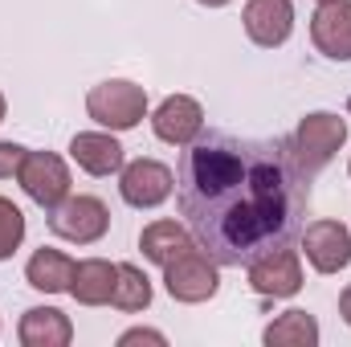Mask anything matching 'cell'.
<instances>
[{
  "instance_id": "cell-1",
  "label": "cell",
  "mask_w": 351,
  "mask_h": 347,
  "mask_svg": "<svg viewBox=\"0 0 351 347\" xmlns=\"http://www.w3.org/2000/svg\"><path fill=\"white\" fill-rule=\"evenodd\" d=\"M176 200L196 246L229 270L302 237L311 213V176L290 139H241L200 131L176 172Z\"/></svg>"
},
{
  "instance_id": "cell-2",
  "label": "cell",
  "mask_w": 351,
  "mask_h": 347,
  "mask_svg": "<svg viewBox=\"0 0 351 347\" xmlns=\"http://www.w3.org/2000/svg\"><path fill=\"white\" fill-rule=\"evenodd\" d=\"M343 139H348V123L339 115H331V110H315L290 135V152H294L298 168L315 180V176L335 160V152L343 147Z\"/></svg>"
},
{
  "instance_id": "cell-3",
  "label": "cell",
  "mask_w": 351,
  "mask_h": 347,
  "mask_svg": "<svg viewBox=\"0 0 351 347\" xmlns=\"http://www.w3.org/2000/svg\"><path fill=\"white\" fill-rule=\"evenodd\" d=\"M86 110L94 123L110 127V131H131L147 119V90L127 82V78H110L98 82L86 94Z\"/></svg>"
},
{
  "instance_id": "cell-4",
  "label": "cell",
  "mask_w": 351,
  "mask_h": 347,
  "mask_svg": "<svg viewBox=\"0 0 351 347\" xmlns=\"http://www.w3.org/2000/svg\"><path fill=\"white\" fill-rule=\"evenodd\" d=\"M49 229L62 241L74 246H94L98 237H106L110 229V213L98 196H66L58 208H49Z\"/></svg>"
},
{
  "instance_id": "cell-5",
  "label": "cell",
  "mask_w": 351,
  "mask_h": 347,
  "mask_svg": "<svg viewBox=\"0 0 351 347\" xmlns=\"http://www.w3.org/2000/svg\"><path fill=\"white\" fill-rule=\"evenodd\" d=\"M16 180H21L25 196L37 200L45 213L58 208V204L70 196V168H66V160L53 156V152H25Z\"/></svg>"
},
{
  "instance_id": "cell-6",
  "label": "cell",
  "mask_w": 351,
  "mask_h": 347,
  "mask_svg": "<svg viewBox=\"0 0 351 347\" xmlns=\"http://www.w3.org/2000/svg\"><path fill=\"white\" fill-rule=\"evenodd\" d=\"M164 286L176 302H204L217 294L221 278H217V261L208 258L200 246H192L188 254H180L176 261L164 265Z\"/></svg>"
},
{
  "instance_id": "cell-7",
  "label": "cell",
  "mask_w": 351,
  "mask_h": 347,
  "mask_svg": "<svg viewBox=\"0 0 351 347\" xmlns=\"http://www.w3.org/2000/svg\"><path fill=\"white\" fill-rule=\"evenodd\" d=\"M172 188H176V176L160 160H131L119 172V192H123V200L131 208H156V204H164L172 196Z\"/></svg>"
},
{
  "instance_id": "cell-8",
  "label": "cell",
  "mask_w": 351,
  "mask_h": 347,
  "mask_svg": "<svg viewBox=\"0 0 351 347\" xmlns=\"http://www.w3.org/2000/svg\"><path fill=\"white\" fill-rule=\"evenodd\" d=\"M245 270H250V286L265 298H294L302 290V261H298L294 246L269 250L258 261H250Z\"/></svg>"
},
{
  "instance_id": "cell-9",
  "label": "cell",
  "mask_w": 351,
  "mask_h": 347,
  "mask_svg": "<svg viewBox=\"0 0 351 347\" xmlns=\"http://www.w3.org/2000/svg\"><path fill=\"white\" fill-rule=\"evenodd\" d=\"M298 241L319 274H339L351 265V229L343 221H311Z\"/></svg>"
},
{
  "instance_id": "cell-10",
  "label": "cell",
  "mask_w": 351,
  "mask_h": 347,
  "mask_svg": "<svg viewBox=\"0 0 351 347\" xmlns=\"http://www.w3.org/2000/svg\"><path fill=\"white\" fill-rule=\"evenodd\" d=\"M311 41L323 58L351 62V0L319 4V12L311 16Z\"/></svg>"
},
{
  "instance_id": "cell-11",
  "label": "cell",
  "mask_w": 351,
  "mask_h": 347,
  "mask_svg": "<svg viewBox=\"0 0 351 347\" xmlns=\"http://www.w3.org/2000/svg\"><path fill=\"white\" fill-rule=\"evenodd\" d=\"M241 25L254 45L278 49V45H286V37L294 29V4L290 0H250L241 12Z\"/></svg>"
},
{
  "instance_id": "cell-12",
  "label": "cell",
  "mask_w": 351,
  "mask_h": 347,
  "mask_svg": "<svg viewBox=\"0 0 351 347\" xmlns=\"http://www.w3.org/2000/svg\"><path fill=\"white\" fill-rule=\"evenodd\" d=\"M152 127H156V135H160L164 143H172V147H188V143L204 131V110H200L196 98H188V94H172V98H164V102L156 106Z\"/></svg>"
},
{
  "instance_id": "cell-13",
  "label": "cell",
  "mask_w": 351,
  "mask_h": 347,
  "mask_svg": "<svg viewBox=\"0 0 351 347\" xmlns=\"http://www.w3.org/2000/svg\"><path fill=\"white\" fill-rule=\"evenodd\" d=\"M70 156L90 176H114V172H123V164H127L123 143L114 135H102V131H78L70 139Z\"/></svg>"
},
{
  "instance_id": "cell-14",
  "label": "cell",
  "mask_w": 351,
  "mask_h": 347,
  "mask_svg": "<svg viewBox=\"0 0 351 347\" xmlns=\"http://www.w3.org/2000/svg\"><path fill=\"white\" fill-rule=\"evenodd\" d=\"M16 335H21L25 347H66L74 339V323L58 307H29L21 315V331Z\"/></svg>"
},
{
  "instance_id": "cell-15",
  "label": "cell",
  "mask_w": 351,
  "mask_h": 347,
  "mask_svg": "<svg viewBox=\"0 0 351 347\" xmlns=\"http://www.w3.org/2000/svg\"><path fill=\"white\" fill-rule=\"evenodd\" d=\"M74 270H78V261L70 258V254L41 246V250L29 258V265H25V278H29V286H33V290L62 294V290H70V282H74Z\"/></svg>"
},
{
  "instance_id": "cell-16",
  "label": "cell",
  "mask_w": 351,
  "mask_h": 347,
  "mask_svg": "<svg viewBox=\"0 0 351 347\" xmlns=\"http://www.w3.org/2000/svg\"><path fill=\"white\" fill-rule=\"evenodd\" d=\"M192 246H196L192 229H184V225H176V221H152V225L139 233V250H143V258L156 261V265L176 261L180 254H188Z\"/></svg>"
},
{
  "instance_id": "cell-17",
  "label": "cell",
  "mask_w": 351,
  "mask_h": 347,
  "mask_svg": "<svg viewBox=\"0 0 351 347\" xmlns=\"http://www.w3.org/2000/svg\"><path fill=\"white\" fill-rule=\"evenodd\" d=\"M114 274H119V265H110L106 258H86V261H78V270H74V282H70V294H74L82 307H102V302H110Z\"/></svg>"
},
{
  "instance_id": "cell-18",
  "label": "cell",
  "mask_w": 351,
  "mask_h": 347,
  "mask_svg": "<svg viewBox=\"0 0 351 347\" xmlns=\"http://www.w3.org/2000/svg\"><path fill=\"white\" fill-rule=\"evenodd\" d=\"M265 347H315L319 344V323L306 311H286L262 331Z\"/></svg>"
},
{
  "instance_id": "cell-19",
  "label": "cell",
  "mask_w": 351,
  "mask_h": 347,
  "mask_svg": "<svg viewBox=\"0 0 351 347\" xmlns=\"http://www.w3.org/2000/svg\"><path fill=\"white\" fill-rule=\"evenodd\" d=\"M152 302V282H147V274L139 270V265H131V261H123L119 265V274H114V290H110V307H119V311H127V315H135V311H143Z\"/></svg>"
},
{
  "instance_id": "cell-20",
  "label": "cell",
  "mask_w": 351,
  "mask_h": 347,
  "mask_svg": "<svg viewBox=\"0 0 351 347\" xmlns=\"http://www.w3.org/2000/svg\"><path fill=\"white\" fill-rule=\"evenodd\" d=\"M21 241H25V213H21L12 200L0 196V261L12 258Z\"/></svg>"
},
{
  "instance_id": "cell-21",
  "label": "cell",
  "mask_w": 351,
  "mask_h": 347,
  "mask_svg": "<svg viewBox=\"0 0 351 347\" xmlns=\"http://www.w3.org/2000/svg\"><path fill=\"white\" fill-rule=\"evenodd\" d=\"M25 152H29V147H21V143H8V139H0V180H8V176L21 172V160H25Z\"/></svg>"
},
{
  "instance_id": "cell-22",
  "label": "cell",
  "mask_w": 351,
  "mask_h": 347,
  "mask_svg": "<svg viewBox=\"0 0 351 347\" xmlns=\"http://www.w3.org/2000/svg\"><path fill=\"white\" fill-rule=\"evenodd\" d=\"M119 344L127 347V344H156V347H164L168 339L160 335V331H147V327H135V331H123L119 335Z\"/></svg>"
},
{
  "instance_id": "cell-23",
  "label": "cell",
  "mask_w": 351,
  "mask_h": 347,
  "mask_svg": "<svg viewBox=\"0 0 351 347\" xmlns=\"http://www.w3.org/2000/svg\"><path fill=\"white\" fill-rule=\"evenodd\" d=\"M339 315H343V323L351 327V286L343 290V294H339Z\"/></svg>"
},
{
  "instance_id": "cell-24",
  "label": "cell",
  "mask_w": 351,
  "mask_h": 347,
  "mask_svg": "<svg viewBox=\"0 0 351 347\" xmlns=\"http://www.w3.org/2000/svg\"><path fill=\"white\" fill-rule=\"evenodd\" d=\"M196 4H204V8H225L229 0H196Z\"/></svg>"
},
{
  "instance_id": "cell-25",
  "label": "cell",
  "mask_w": 351,
  "mask_h": 347,
  "mask_svg": "<svg viewBox=\"0 0 351 347\" xmlns=\"http://www.w3.org/2000/svg\"><path fill=\"white\" fill-rule=\"evenodd\" d=\"M4 110H8V106H4V94H0V123H4Z\"/></svg>"
},
{
  "instance_id": "cell-26",
  "label": "cell",
  "mask_w": 351,
  "mask_h": 347,
  "mask_svg": "<svg viewBox=\"0 0 351 347\" xmlns=\"http://www.w3.org/2000/svg\"><path fill=\"white\" fill-rule=\"evenodd\" d=\"M319 4H331V0H319Z\"/></svg>"
}]
</instances>
